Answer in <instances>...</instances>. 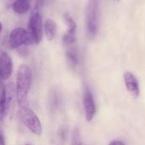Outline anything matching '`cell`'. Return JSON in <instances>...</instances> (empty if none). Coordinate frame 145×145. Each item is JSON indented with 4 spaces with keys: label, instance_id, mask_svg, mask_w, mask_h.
<instances>
[{
    "label": "cell",
    "instance_id": "9a60e30c",
    "mask_svg": "<svg viewBox=\"0 0 145 145\" xmlns=\"http://www.w3.org/2000/svg\"><path fill=\"white\" fill-rule=\"evenodd\" d=\"M60 138H61V139L62 140H65L66 139V134H67V132H66V130L65 129V128H63V129H61V131H60Z\"/></svg>",
    "mask_w": 145,
    "mask_h": 145
},
{
    "label": "cell",
    "instance_id": "9c48e42d",
    "mask_svg": "<svg viewBox=\"0 0 145 145\" xmlns=\"http://www.w3.org/2000/svg\"><path fill=\"white\" fill-rule=\"evenodd\" d=\"M57 34V25L51 18H47L43 22V35L47 41H53Z\"/></svg>",
    "mask_w": 145,
    "mask_h": 145
},
{
    "label": "cell",
    "instance_id": "8992f818",
    "mask_svg": "<svg viewBox=\"0 0 145 145\" xmlns=\"http://www.w3.org/2000/svg\"><path fill=\"white\" fill-rule=\"evenodd\" d=\"M13 73V61L10 55L5 51H0V80H8Z\"/></svg>",
    "mask_w": 145,
    "mask_h": 145
},
{
    "label": "cell",
    "instance_id": "e0dca14e",
    "mask_svg": "<svg viewBox=\"0 0 145 145\" xmlns=\"http://www.w3.org/2000/svg\"><path fill=\"white\" fill-rule=\"evenodd\" d=\"M110 145H125L124 144V143L123 142H121V141H119V140H116V141H113V142H111Z\"/></svg>",
    "mask_w": 145,
    "mask_h": 145
},
{
    "label": "cell",
    "instance_id": "277c9868",
    "mask_svg": "<svg viewBox=\"0 0 145 145\" xmlns=\"http://www.w3.org/2000/svg\"><path fill=\"white\" fill-rule=\"evenodd\" d=\"M98 12H99L98 0H88L86 6L85 20H86L87 31L88 34L91 36H95L98 31V26H99Z\"/></svg>",
    "mask_w": 145,
    "mask_h": 145
},
{
    "label": "cell",
    "instance_id": "ffe728a7",
    "mask_svg": "<svg viewBox=\"0 0 145 145\" xmlns=\"http://www.w3.org/2000/svg\"><path fill=\"white\" fill-rule=\"evenodd\" d=\"M116 2H119V1H120V0H116Z\"/></svg>",
    "mask_w": 145,
    "mask_h": 145
},
{
    "label": "cell",
    "instance_id": "5bb4252c",
    "mask_svg": "<svg viewBox=\"0 0 145 145\" xmlns=\"http://www.w3.org/2000/svg\"><path fill=\"white\" fill-rule=\"evenodd\" d=\"M62 41L64 44H65L66 46H70V45H72L76 42V37L74 34H70L66 32L63 35Z\"/></svg>",
    "mask_w": 145,
    "mask_h": 145
},
{
    "label": "cell",
    "instance_id": "8fae6325",
    "mask_svg": "<svg viewBox=\"0 0 145 145\" xmlns=\"http://www.w3.org/2000/svg\"><path fill=\"white\" fill-rule=\"evenodd\" d=\"M13 11L18 15H24L31 9L30 0H15L12 4Z\"/></svg>",
    "mask_w": 145,
    "mask_h": 145
},
{
    "label": "cell",
    "instance_id": "5b68a950",
    "mask_svg": "<svg viewBox=\"0 0 145 145\" xmlns=\"http://www.w3.org/2000/svg\"><path fill=\"white\" fill-rule=\"evenodd\" d=\"M33 40L29 31L22 27L14 28L8 37V46L12 48H20L23 46L33 45Z\"/></svg>",
    "mask_w": 145,
    "mask_h": 145
},
{
    "label": "cell",
    "instance_id": "44dd1931",
    "mask_svg": "<svg viewBox=\"0 0 145 145\" xmlns=\"http://www.w3.org/2000/svg\"><path fill=\"white\" fill-rule=\"evenodd\" d=\"M25 145H31V144H25Z\"/></svg>",
    "mask_w": 145,
    "mask_h": 145
},
{
    "label": "cell",
    "instance_id": "6da1fadb",
    "mask_svg": "<svg viewBox=\"0 0 145 145\" xmlns=\"http://www.w3.org/2000/svg\"><path fill=\"white\" fill-rule=\"evenodd\" d=\"M32 73L27 65H20L16 72L15 97L20 107L29 106L28 94L31 87Z\"/></svg>",
    "mask_w": 145,
    "mask_h": 145
},
{
    "label": "cell",
    "instance_id": "30bf717a",
    "mask_svg": "<svg viewBox=\"0 0 145 145\" xmlns=\"http://www.w3.org/2000/svg\"><path fill=\"white\" fill-rule=\"evenodd\" d=\"M8 110V100H7V92L6 87L0 80V121L3 120Z\"/></svg>",
    "mask_w": 145,
    "mask_h": 145
},
{
    "label": "cell",
    "instance_id": "7c38bea8",
    "mask_svg": "<svg viewBox=\"0 0 145 145\" xmlns=\"http://www.w3.org/2000/svg\"><path fill=\"white\" fill-rule=\"evenodd\" d=\"M63 19H64V22H65L66 28H67L66 32L75 35L76 31V21L74 20L73 17L70 14L65 13L63 15Z\"/></svg>",
    "mask_w": 145,
    "mask_h": 145
},
{
    "label": "cell",
    "instance_id": "52a82bcc",
    "mask_svg": "<svg viewBox=\"0 0 145 145\" xmlns=\"http://www.w3.org/2000/svg\"><path fill=\"white\" fill-rule=\"evenodd\" d=\"M83 106L86 119L88 121H91L96 113V105L93 99V96L88 88H86L83 94Z\"/></svg>",
    "mask_w": 145,
    "mask_h": 145
},
{
    "label": "cell",
    "instance_id": "3957f363",
    "mask_svg": "<svg viewBox=\"0 0 145 145\" xmlns=\"http://www.w3.org/2000/svg\"><path fill=\"white\" fill-rule=\"evenodd\" d=\"M27 31H29L34 44H39L43 37V23L42 19V14L37 8L32 9L27 25Z\"/></svg>",
    "mask_w": 145,
    "mask_h": 145
},
{
    "label": "cell",
    "instance_id": "d6986e66",
    "mask_svg": "<svg viewBox=\"0 0 145 145\" xmlns=\"http://www.w3.org/2000/svg\"><path fill=\"white\" fill-rule=\"evenodd\" d=\"M2 31H3V24H2V22L0 21V34L2 33Z\"/></svg>",
    "mask_w": 145,
    "mask_h": 145
},
{
    "label": "cell",
    "instance_id": "ba28073f",
    "mask_svg": "<svg viewBox=\"0 0 145 145\" xmlns=\"http://www.w3.org/2000/svg\"><path fill=\"white\" fill-rule=\"evenodd\" d=\"M124 82L128 92L133 97H138L139 95V85L136 76L131 72H126L124 74Z\"/></svg>",
    "mask_w": 145,
    "mask_h": 145
},
{
    "label": "cell",
    "instance_id": "2e32d148",
    "mask_svg": "<svg viewBox=\"0 0 145 145\" xmlns=\"http://www.w3.org/2000/svg\"><path fill=\"white\" fill-rule=\"evenodd\" d=\"M72 145H82V142L80 141L79 138L75 136V139H74V142H73Z\"/></svg>",
    "mask_w": 145,
    "mask_h": 145
},
{
    "label": "cell",
    "instance_id": "7a4b0ae2",
    "mask_svg": "<svg viewBox=\"0 0 145 145\" xmlns=\"http://www.w3.org/2000/svg\"><path fill=\"white\" fill-rule=\"evenodd\" d=\"M17 116L19 120L31 131V133L37 136H40L42 134V123L37 116L30 109L29 106L20 107L19 110L17 111Z\"/></svg>",
    "mask_w": 145,
    "mask_h": 145
},
{
    "label": "cell",
    "instance_id": "ac0fdd59",
    "mask_svg": "<svg viewBox=\"0 0 145 145\" xmlns=\"http://www.w3.org/2000/svg\"><path fill=\"white\" fill-rule=\"evenodd\" d=\"M0 145H5V139L1 132H0Z\"/></svg>",
    "mask_w": 145,
    "mask_h": 145
},
{
    "label": "cell",
    "instance_id": "4fadbf2b",
    "mask_svg": "<svg viewBox=\"0 0 145 145\" xmlns=\"http://www.w3.org/2000/svg\"><path fill=\"white\" fill-rule=\"evenodd\" d=\"M66 59L69 63V65L72 67H76L79 64V57L78 54L76 49L74 48H69L65 53Z\"/></svg>",
    "mask_w": 145,
    "mask_h": 145
}]
</instances>
